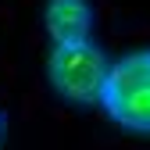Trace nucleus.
<instances>
[{
    "instance_id": "nucleus-1",
    "label": "nucleus",
    "mask_w": 150,
    "mask_h": 150,
    "mask_svg": "<svg viewBox=\"0 0 150 150\" xmlns=\"http://www.w3.org/2000/svg\"><path fill=\"white\" fill-rule=\"evenodd\" d=\"M107 75H111V57L93 36L79 43H54L47 57L50 86L57 89V97L71 104H100Z\"/></svg>"
},
{
    "instance_id": "nucleus-2",
    "label": "nucleus",
    "mask_w": 150,
    "mask_h": 150,
    "mask_svg": "<svg viewBox=\"0 0 150 150\" xmlns=\"http://www.w3.org/2000/svg\"><path fill=\"white\" fill-rule=\"evenodd\" d=\"M100 107L115 125L129 132H150V47L129 50L111 61Z\"/></svg>"
},
{
    "instance_id": "nucleus-3",
    "label": "nucleus",
    "mask_w": 150,
    "mask_h": 150,
    "mask_svg": "<svg viewBox=\"0 0 150 150\" xmlns=\"http://www.w3.org/2000/svg\"><path fill=\"white\" fill-rule=\"evenodd\" d=\"M93 25H97L93 0H43V32L54 43L89 40Z\"/></svg>"
},
{
    "instance_id": "nucleus-4",
    "label": "nucleus",
    "mask_w": 150,
    "mask_h": 150,
    "mask_svg": "<svg viewBox=\"0 0 150 150\" xmlns=\"http://www.w3.org/2000/svg\"><path fill=\"white\" fill-rule=\"evenodd\" d=\"M0 136H4V111H0Z\"/></svg>"
}]
</instances>
